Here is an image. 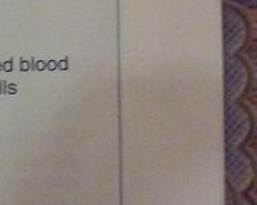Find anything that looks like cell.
I'll list each match as a JSON object with an SVG mask.
<instances>
[{
  "label": "cell",
  "mask_w": 257,
  "mask_h": 205,
  "mask_svg": "<svg viewBox=\"0 0 257 205\" xmlns=\"http://www.w3.org/2000/svg\"><path fill=\"white\" fill-rule=\"evenodd\" d=\"M222 31H224V56L239 54L240 49L249 41L251 24L243 10L222 3Z\"/></svg>",
  "instance_id": "cell-1"
},
{
  "label": "cell",
  "mask_w": 257,
  "mask_h": 205,
  "mask_svg": "<svg viewBox=\"0 0 257 205\" xmlns=\"http://www.w3.org/2000/svg\"><path fill=\"white\" fill-rule=\"evenodd\" d=\"M251 82V66L239 54L225 58V100H239L248 91Z\"/></svg>",
  "instance_id": "cell-2"
},
{
  "label": "cell",
  "mask_w": 257,
  "mask_h": 205,
  "mask_svg": "<svg viewBox=\"0 0 257 205\" xmlns=\"http://www.w3.org/2000/svg\"><path fill=\"white\" fill-rule=\"evenodd\" d=\"M248 109L239 100H225V141L228 146H239L251 132Z\"/></svg>",
  "instance_id": "cell-3"
},
{
  "label": "cell",
  "mask_w": 257,
  "mask_h": 205,
  "mask_svg": "<svg viewBox=\"0 0 257 205\" xmlns=\"http://www.w3.org/2000/svg\"><path fill=\"white\" fill-rule=\"evenodd\" d=\"M225 160L229 188L238 194L248 190L253 180V166L248 156L238 146H228Z\"/></svg>",
  "instance_id": "cell-4"
},
{
  "label": "cell",
  "mask_w": 257,
  "mask_h": 205,
  "mask_svg": "<svg viewBox=\"0 0 257 205\" xmlns=\"http://www.w3.org/2000/svg\"><path fill=\"white\" fill-rule=\"evenodd\" d=\"M224 3L230 4V6H235V8L240 9V10H251V12H254L256 10L257 0H224Z\"/></svg>",
  "instance_id": "cell-5"
},
{
  "label": "cell",
  "mask_w": 257,
  "mask_h": 205,
  "mask_svg": "<svg viewBox=\"0 0 257 205\" xmlns=\"http://www.w3.org/2000/svg\"><path fill=\"white\" fill-rule=\"evenodd\" d=\"M228 205H252V202L243 195H240V194L237 195V192H235V196L229 198Z\"/></svg>",
  "instance_id": "cell-6"
}]
</instances>
